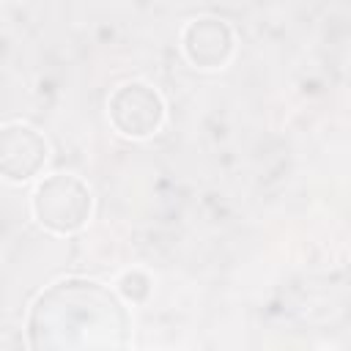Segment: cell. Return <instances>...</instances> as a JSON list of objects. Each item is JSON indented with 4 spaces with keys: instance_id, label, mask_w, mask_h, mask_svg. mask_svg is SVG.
Masks as SVG:
<instances>
[{
    "instance_id": "obj_1",
    "label": "cell",
    "mask_w": 351,
    "mask_h": 351,
    "mask_svg": "<svg viewBox=\"0 0 351 351\" xmlns=\"http://www.w3.org/2000/svg\"><path fill=\"white\" fill-rule=\"evenodd\" d=\"M36 219L55 233H74L88 222L90 192L77 176H52L38 184L33 195Z\"/></svg>"
},
{
    "instance_id": "obj_2",
    "label": "cell",
    "mask_w": 351,
    "mask_h": 351,
    "mask_svg": "<svg viewBox=\"0 0 351 351\" xmlns=\"http://www.w3.org/2000/svg\"><path fill=\"white\" fill-rule=\"evenodd\" d=\"M110 118L115 129L126 137H148L159 129L165 107L156 90L143 82H129L118 88L110 99Z\"/></svg>"
},
{
    "instance_id": "obj_3",
    "label": "cell",
    "mask_w": 351,
    "mask_h": 351,
    "mask_svg": "<svg viewBox=\"0 0 351 351\" xmlns=\"http://www.w3.org/2000/svg\"><path fill=\"white\" fill-rule=\"evenodd\" d=\"M44 162L47 143L36 129L25 123H8L0 129V176L11 181H25L36 176Z\"/></svg>"
},
{
    "instance_id": "obj_4",
    "label": "cell",
    "mask_w": 351,
    "mask_h": 351,
    "mask_svg": "<svg viewBox=\"0 0 351 351\" xmlns=\"http://www.w3.org/2000/svg\"><path fill=\"white\" fill-rule=\"evenodd\" d=\"M230 47H233L230 30L219 19H197L186 27L184 49H186L189 60L203 69H214V66L225 63L230 55Z\"/></svg>"
},
{
    "instance_id": "obj_5",
    "label": "cell",
    "mask_w": 351,
    "mask_h": 351,
    "mask_svg": "<svg viewBox=\"0 0 351 351\" xmlns=\"http://www.w3.org/2000/svg\"><path fill=\"white\" fill-rule=\"evenodd\" d=\"M118 288L126 299L132 302H143L148 296V277L143 271H126L121 280H118Z\"/></svg>"
}]
</instances>
